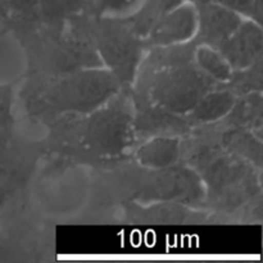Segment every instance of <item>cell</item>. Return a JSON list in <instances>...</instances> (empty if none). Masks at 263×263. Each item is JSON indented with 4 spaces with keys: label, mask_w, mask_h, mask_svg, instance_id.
I'll return each instance as SVG.
<instances>
[{
    "label": "cell",
    "mask_w": 263,
    "mask_h": 263,
    "mask_svg": "<svg viewBox=\"0 0 263 263\" xmlns=\"http://www.w3.org/2000/svg\"><path fill=\"white\" fill-rule=\"evenodd\" d=\"M43 80L28 100L30 109L40 117L86 116L121 91V82L103 66Z\"/></svg>",
    "instance_id": "1"
},
{
    "label": "cell",
    "mask_w": 263,
    "mask_h": 263,
    "mask_svg": "<svg viewBox=\"0 0 263 263\" xmlns=\"http://www.w3.org/2000/svg\"><path fill=\"white\" fill-rule=\"evenodd\" d=\"M177 49L179 45L171 46L172 55H157L151 73L144 72L149 79H141L145 87L143 95L146 104L185 117L203 95L217 86V82L198 68L193 55H179Z\"/></svg>",
    "instance_id": "2"
},
{
    "label": "cell",
    "mask_w": 263,
    "mask_h": 263,
    "mask_svg": "<svg viewBox=\"0 0 263 263\" xmlns=\"http://www.w3.org/2000/svg\"><path fill=\"white\" fill-rule=\"evenodd\" d=\"M193 163L210 199L221 207H238L261 190L253 164L223 148H202Z\"/></svg>",
    "instance_id": "3"
},
{
    "label": "cell",
    "mask_w": 263,
    "mask_h": 263,
    "mask_svg": "<svg viewBox=\"0 0 263 263\" xmlns=\"http://www.w3.org/2000/svg\"><path fill=\"white\" fill-rule=\"evenodd\" d=\"M80 144L103 158H115L131 148L135 139V108L117 92L107 103L82 116Z\"/></svg>",
    "instance_id": "4"
},
{
    "label": "cell",
    "mask_w": 263,
    "mask_h": 263,
    "mask_svg": "<svg viewBox=\"0 0 263 263\" xmlns=\"http://www.w3.org/2000/svg\"><path fill=\"white\" fill-rule=\"evenodd\" d=\"M91 18L86 39L103 67L109 69L121 85L133 84L143 59L144 40L131 30L125 18Z\"/></svg>",
    "instance_id": "5"
},
{
    "label": "cell",
    "mask_w": 263,
    "mask_h": 263,
    "mask_svg": "<svg viewBox=\"0 0 263 263\" xmlns=\"http://www.w3.org/2000/svg\"><path fill=\"white\" fill-rule=\"evenodd\" d=\"M156 174L146 190L158 202L189 203L198 202L204 197V185L194 170L175 166L153 170Z\"/></svg>",
    "instance_id": "6"
},
{
    "label": "cell",
    "mask_w": 263,
    "mask_h": 263,
    "mask_svg": "<svg viewBox=\"0 0 263 263\" xmlns=\"http://www.w3.org/2000/svg\"><path fill=\"white\" fill-rule=\"evenodd\" d=\"M197 26V8L193 3L182 2L154 25L144 39V45L145 48L184 45L195 37Z\"/></svg>",
    "instance_id": "7"
},
{
    "label": "cell",
    "mask_w": 263,
    "mask_h": 263,
    "mask_svg": "<svg viewBox=\"0 0 263 263\" xmlns=\"http://www.w3.org/2000/svg\"><path fill=\"white\" fill-rule=\"evenodd\" d=\"M233 71H241L262 59L263 31L261 23L244 18L239 27L217 46Z\"/></svg>",
    "instance_id": "8"
},
{
    "label": "cell",
    "mask_w": 263,
    "mask_h": 263,
    "mask_svg": "<svg viewBox=\"0 0 263 263\" xmlns=\"http://www.w3.org/2000/svg\"><path fill=\"white\" fill-rule=\"evenodd\" d=\"M197 8L198 26L195 41L217 48L243 22L244 17L216 0L194 4Z\"/></svg>",
    "instance_id": "9"
},
{
    "label": "cell",
    "mask_w": 263,
    "mask_h": 263,
    "mask_svg": "<svg viewBox=\"0 0 263 263\" xmlns=\"http://www.w3.org/2000/svg\"><path fill=\"white\" fill-rule=\"evenodd\" d=\"M181 141L174 135H157L144 141L136 151V161L149 171L175 166L181 157Z\"/></svg>",
    "instance_id": "10"
},
{
    "label": "cell",
    "mask_w": 263,
    "mask_h": 263,
    "mask_svg": "<svg viewBox=\"0 0 263 263\" xmlns=\"http://www.w3.org/2000/svg\"><path fill=\"white\" fill-rule=\"evenodd\" d=\"M236 100L238 97L228 87L217 89L216 86L200 98L199 102L185 116V118L200 125L217 122L230 116Z\"/></svg>",
    "instance_id": "11"
},
{
    "label": "cell",
    "mask_w": 263,
    "mask_h": 263,
    "mask_svg": "<svg viewBox=\"0 0 263 263\" xmlns=\"http://www.w3.org/2000/svg\"><path fill=\"white\" fill-rule=\"evenodd\" d=\"M221 146L234 156L244 159L253 164L254 167H261L262 163V144L261 138L252 133L248 128L236 127L231 128L223 134Z\"/></svg>",
    "instance_id": "12"
},
{
    "label": "cell",
    "mask_w": 263,
    "mask_h": 263,
    "mask_svg": "<svg viewBox=\"0 0 263 263\" xmlns=\"http://www.w3.org/2000/svg\"><path fill=\"white\" fill-rule=\"evenodd\" d=\"M182 2L185 0H141L138 9L125 20L131 30L144 40L154 25Z\"/></svg>",
    "instance_id": "13"
},
{
    "label": "cell",
    "mask_w": 263,
    "mask_h": 263,
    "mask_svg": "<svg viewBox=\"0 0 263 263\" xmlns=\"http://www.w3.org/2000/svg\"><path fill=\"white\" fill-rule=\"evenodd\" d=\"M193 59L198 68L213 81L225 85L231 79L233 68L216 48L199 44L193 51Z\"/></svg>",
    "instance_id": "14"
},
{
    "label": "cell",
    "mask_w": 263,
    "mask_h": 263,
    "mask_svg": "<svg viewBox=\"0 0 263 263\" xmlns=\"http://www.w3.org/2000/svg\"><path fill=\"white\" fill-rule=\"evenodd\" d=\"M40 25L61 26L85 12V0H39Z\"/></svg>",
    "instance_id": "15"
},
{
    "label": "cell",
    "mask_w": 263,
    "mask_h": 263,
    "mask_svg": "<svg viewBox=\"0 0 263 263\" xmlns=\"http://www.w3.org/2000/svg\"><path fill=\"white\" fill-rule=\"evenodd\" d=\"M141 0H85V12L91 17L126 18L133 14Z\"/></svg>",
    "instance_id": "16"
},
{
    "label": "cell",
    "mask_w": 263,
    "mask_h": 263,
    "mask_svg": "<svg viewBox=\"0 0 263 263\" xmlns=\"http://www.w3.org/2000/svg\"><path fill=\"white\" fill-rule=\"evenodd\" d=\"M7 18L17 25H40L39 0H5Z\"/></svg>",
    "instance_id": "17"
},
{
    "label": "cell",
    "mask_w": 263,
    "mask_h": 263,
    "mask_svg": "<svg viewBox=\"0 0 263 263\" xmlns=\"http://www.w3.org/2000/svg\"><path fill=\"white\" fill-rule=\"evenodd\" d=\"M230 8L244 18H249L262 25V0H216Z\"/></svg>",
    "instance_id": "18"
},
{
    "label": "cell",
    "mask_w": 263,
    "mask_h": 263,
    "mask_svg": "<svg viewBox=\"0 0 263 263\" xmlns=\"http://www.w3.org/2000/svg\"><path fill=\"white\" fill-rule=\"evenodd\" d=\"M12 94L7 86H0V130L12 125Z\"/></svg>",
    "instance_id": "19"
},
{
    "label": "cell",
    "mask_w": 263,
    "mask_h": 263,
    "mask_svg": "<svg viewBox=\"0 0 263 263\" xmlns=\"http://www.w3.org/2000/svg\"><path fill=\"white\" fill-rule=\"evenodd\" d=\"M0 18H7V4H5V0H0Z\"/></svg>",
    "instance_id": "20"
},
{
    "label": "cell",
    "mask_w": 263,
    "mask_h": 263,
    "mask_svg": "<svg viewBox=\"0 0 263 263\" xmlns=\"http://www.w3.org/2000/svg\"><path fill=\"white\" fill-rule=\"evenodd\" d=\"M185 2L193 3V4H198V3H202V2H208V0H185Z\"/></svg>",
    "instance_id": "21"
}]
</instances>
